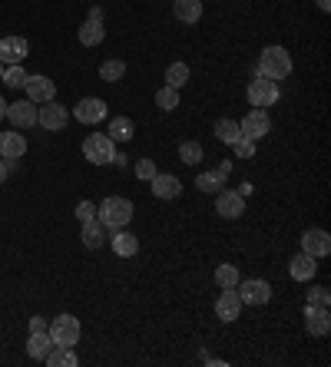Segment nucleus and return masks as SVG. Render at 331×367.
Here are the masks:
<instances>
[{
    "label": "nucleus",
    "mask_w": 331,
    "mask_h": 367,
    "mask_svg": "<svg viewBox=\"0 0 331 367\" xmlns=\"http://www.w3.org/2000/svg\"><path fill=\"white\" fill-rule=\"evenodd\" d=\"M216 212L222 218H242L245 216V199L239 195L235 189H222V192H216Z\"/></svg>",
    "instance_id": "nucleus-13"
},
{
    "label": "nucleus",
    "mask_w": 331,
    "mask_h": 367,
    "mask_svg": "<svg viewBox=\"0 0 331 367\" xmlns=\"http://www.w3.org/2000/svg\"><path fill=\"white\" fill-rule=\"evenodd\" d=\"M219 172H222V176H226V179H229V172H232V159H226V163H222V165H219Z\"/></svg>",
    "instance_id": "nucleus-42"
},
{
    "label": "nucleus",
    "mask_w": 331,
    "mask_h": 367,
    "mask_svg": "<svg viewBox=\"0 0 331 367\" xmlns=\"http://www.w3.org/2000/svg\"><path fill=\"white\" fill-rule=\"evenodd\" d=\"M77 218L80 222H93V218H96V205L89 202V199H83V202L77 205Z\"/></svg>",
    "instance_id": "nucleus-38"
},
{
    "label": "nucleus",
    "mask_w": 331,
    "mask_h": 367,
    "mask_svg": "<svg viewBox=\"0 0 331 367\" xmlns=\"http://www.w3.org/2000/svg\"><path fill=\"white\" fill-rule=\"evenodd\" d=\"M315 3H318V10H321V13H328V10H331V0H315Z\"/></svg>",
    "instance_id": "nucleus-43"
},
{
    "label": "nucleus",
    "mask_w": 331,
    "mask_h": 367,
    "mask_svg": "<svg viewBox=\"0 0 331 367\" xmlns=\"http://www.w3.org/2000/svg\"><path fill=\"white\" fill-rule=\"evenodd\" d=\"M0 119H7V100L0 96Z\"/></svg>",
    "instance_id": "nucleus-44"
},
{
    "label": "nucleus",
    "mask_w": 331,
    "mask_h": 367,
    "mask_svg": "<svg viewBox=\"0 0 331 367\" xmlns=\"http://www.w3.org/2000/svg\"><path fill=\"white\" fill-rule=\"evenodd\" d=\"M239 129H242V136H249V140H265L268 133H272V119H268L265 110H249V113L239 119Z\"/></svg>",
    "instance_id": "nucleus-8"
},
{
    "label": "nucleus",
    "mask_w": 331,
    "mask_h": 367,
    "mask_svg": "<svg viewBox=\"0 0 331 367\" xmlns=\"http://www.w3.org/2000/svg\"><path fill=\"white\" fill-rule=\"evenodd\" d=\"M232 152H235L239 159H252V156H255V140H249V136H239V140L232 142Z\"/></svg>",
    "instance_id": "nucleus-36"
},
{
    "label": "nucleus",
    "mask_w": 331,
    "mask_h": 367,
    "mask_svg": "<svg viewBox=\"0 0 331 367\" xmlns=\"http://www.w3.org/2000/svg\"><path fill=\"white\" fill-rule=\"evenodd\" d=\"M281 96V89L275 80H265V76H255L252 83H249V106L252 110H268V106H275Z\"/></svg>",
    "instance_id": "nucleus-4"
},
{
    "label": "nucleus",
    "mask_w": 331,
    "mask_h": 367,
    "mask_svg": "<svg viewBox=\"0 0 331 367\" xmlns=\"http://www.w3.org/2000/svg\"><path fill=\"white\" fill-rule=\"evenodd\" d=\"M242 308H245V304H242V298H239L235 288H222V294L216 298V317H219V321H226V324L239 321Z\"/></svg>",
    "instance_id": "nucleus-11"
},
{
    "label": "nucleus",
    "mask_w": 331,
    "mask_h": 367,
    "mask_svg": "<svg viewBox=\"0 0 331 367\" xmlns=\"http://www.w3.org/2000/svg\"><path fill=\"white\" fill-rule=\"evenodd\" d=\"M27 156V140L20 129H10V133H0V159L7 163H17Z\"/></svg>",
    "instance_id": "nucleus-14"
},
{
    "label": "nucleus",
    "mask_w": 331,
    "mask_h": 367,
    "mask_svg": "<svg viewBox=\"0 0 331 367\" xmlns=\"http://www.w3.org/2000/svg\"><path fill=\"white\" fill-rule=\"evenodd\" d=\"M50 347H53L50 331H30V338H27V354L34 357V361H43Z\"/></svg>",
    "instance_id": "nucleus-23"
},
{
    "label": "nucleus",
    "mask_w": 331,
    "mask_h": 367,
    "mask_svg": "<svg viewBox=\"0 0 331 367\" xmlns=\"http://www.w3.org/2000/svg\"><path fill=\"white\" fill-rule=\"evenodd\" d=\"M27 76H30V73H27L24 66L13 63V66H3V80H0V83H7L10 89H20L27 83Z\"/></svg>",
    "instance_id": "nucleus-34"
},
{
    "label": "nucleus",
    "mask_w": 331,
    "mask_h": 367,
    "mask_svg": "<svg viewBox=\"0 0 331 367\" xmlns=\"http://www.w3.org/2000/svg\"><path fill=\"white\" fill-rule=\"evenodd\" d=\"M116 156V142L106 133H89L83 140V159L93 165H110Z\"/></svg>",
    "instance_id": "nucleus-3"
},
{
    "label": "nucleus",
    "mask_w": 331,
    "mask_h": 367,
    "mask_svg": "<svg viewBox=\"0 0 331 367\" xmlns=\"http://www.w3.org/2000/svg\"><path fill=\"white\" fill-rule=\"evenodd\" d=\"M156 106L163 110V113H172L179 106V89L176 87H159L156 89Z\"/></svg>",
    "instance_id": "nucleus-32"
},
{
    "label": "nucleus",
    "mask_w": 331,
    "mask_h": 367,
    "mask_svg": "<svg viewBox=\"0 0 331 367\" xmlns=\"http://www.w3.org/2000/svg\"><path fill=\"white\" fill-rule=\"evenodd\" d=\"M50 324H47V317H30V331H47Z\"/></svg>",
    "instance_id": "nucleus-40"
},
{
    "label": "nucleus",
    "mask_w": 331,
    "mask_h": 367,
    "mask_svg": "<svg viewBox=\"0 0 331 367\" xmlns=\"http://www.w3.org/2000/svg\"><path fill=\"white\" fill-rule=\"evenodd\" d=\"M239 195H242V199H249V195H252V182H242V186H239Z\"/></svg>",
    "instance_id": "nucleus-41"
},
{
    "label": "nucleus",
    "mask_w": 331,
    "mask_h": 367,
    "mask_svg": "<svg viewBox=\"0 0 331 367\" xmlns=\"http://www.w3.org/2000/svg\"><path fill=\"white\" fill-rule=\"evenodd\" d=\"M212 133H216V140L222 142V146H232V142L242 136V129H239V119H229V116H226V119H219L216 126H212Z\"/></svg>",
    "instance_id": "nucleus-27"
},
{
    "label": "nucleus",
    "mask_w": 331,
    "mask_h": 367,
    "mask_svg": "<svg viewBox=\"0 0 331 367\" xmlns=\"http://www.w3.org/2000/svg\"><path fill=\"white\" fill-rule=\"evenodd\" d=\"M37 113L40 106L30 100H17V103H7V119H10L13 129H30L37 126Z\"/></svg>",
    "instance_id": "nucleus-9"
},
{
    "label": "nucleus",
    "mask_w": 331,
    "mask_h": 367,
    "mask_svg": "<svg viewBox=\"0 0 331 367\" xmlns=\"http://www.w3.org/2000/svg\"><path fill=\"white\" fill-rule=\"evenodd\" d=\"M17 163H7V159H0V186H3V182H7V176H10V169Z\"/></svg>",
    "instance_id": "nucleus-39"
},
{
    "label": "nucleus",
    "mask_w": 331,
    "mask_h": 367,
    "mask_svg": "<svg viewBox=\"0 0 331 367\" xmlns=\"http://www.w3.org/2000/svg\"><path fill=\"white\" fill-rule=\"evenodd\" d=\"M96 218H100L103 228H126L129 222H133V202L123 199V195H110V199L100 202Z\"/></svg>",
    "instance_id": "nucleus-2"
},
{
    "label": "nucleus",
    "mask_w": 331,
    "mask_h": 367,
    "mask_svg": "<svg viewBox=\"0 0 331 367\" xmlns=\"http://www.w3.org/2000/svg\"><path fill=\"white\" fill-rule=\"evenodd\" d=\"M226 182H229V179L222 176L219 169H212V172H199V176H196V186H199V192H205V195L222 192V189H226Z\"/></svg>",
    "instance_id": "nucleus-25"
},
{
    "label": "nucleus",
    "mask_w": 331,
    "mask_h": 367,
    "mask_svg": "<svg viewBox=\"0 0 331 367\" xmlns=\"http://www.w3.org/2000/svg\"><path fill=\"white\" fill-rule=\"evenodd\" d=\"M27 50H30V43L24 37H0V63L3 66H13V63H24Z\"/></svg>",
    "instance_id": "nucleus-17"
},
{
    "label": "nucleus",
    "mask_w": 331,
    "mask_h": 367,
    "mask_svg": "<svg viewBox=\"0 0 331 367\" xmlns=\"http://www.w3.org/2000/svg\"><path fill=\"white\" fill-rule=\"evenodd\" d=\"M66 123H70V110H66L64 103H43L37 113V126H43L47 133H60V129H66Z\"/></svg>",
    "instance_id": "nucleus-6"
},
{
    "label": "nucleus",
    "mask_w": 331,
    "mask_h": 367,
    "mask_svg": "<svg viewBox=\"0 0 331 367\" xmlns=\"http://www.w3.org/2000/svg\"><path fill=\"white\" fill-rule=\"evenodd\" d=\"M110 245H113V252L119 255V258H133V255L140 252V239H136L129 228H113Z\"/></svg>",
    "instance_id": "nucleus-20"
},
{
    "label": "nucleus",
    "mask_w": 331,
    "mask_h": 367,
    "mask_svg": "<svg viewBox=\"0 0 331 367\" xmlns=\"http://www.w3.org/2000/svg\"><path fill=\"white\" fill-rule=\"evenodd\" d=\"M24 89H27V100L37 103V106L57 100V83H53L50 76H27Z\"/></svg>",
    "instance_id": "nucleus-12"
},
{
    "label": "nucleus",
    "mask_w": 331,
    "mask_h": 367,
    "mask_svg": "<svg viewBox=\"0 0 331 367\" xmlns=\"http://www.w3.org/2000/svg\"><path fill=\"white\" fill-rule=\"evenodd\" d=\"M255 76H265V80H288L292 76V53L285 50V47H265L262 57H258V73Z\"/></svg>",
    "instance_id": "nucleus-1"
},
{
    "label": "nucleus",
    "mask_w": 331,
    "mask_h": 367,
    "mask_svg": "<svg viewBox=\"0 0 331 367\" xmlns=\"http://www.w3.org/2000/svg\"><path fill=\"white\" fill-rule=\"evenodd\" d=\"M103 40H106V27H103V20H89L80 27V43L83 47H100Z\"/></svg>",
    "instance_id": "nucleus-24"
},
{
    "label": "nucleus",
    "mask_w": 331,
    "mask_h": 367,
    "mask_svg": "<svg viewBox=\"0 0 331 367\" xmlns=\"http://www.w3.org/2000/svg\"><path fill=\"white\" fill-rule=\"evenodd\" d=\"M83 245L87 248H100L103 241H106V232H103V225H100V218H93V222H83Z\"/></svg>",
    "instance_id": "nucleus-28"
},
{
    "label": "nucleus",
    "mask_w": 331,
    "mask_h": 367,
    "mask_svg": "<svg viewBox=\"0 0 331 367\" xmlns=\"http://www.w3.org/2000/svg\"><path fill=\"white\" fill-rule=\"evenodd\" d=\"M47 367H77V354H73V347H60V344H53L50 351H47Z\"/></svg>",
    "instance_id": "nucleus-26"
},
{
    "label": "nucleus",
    "mask_w": 331,
    "mask_h": 367,
    "mask_svg": "<svg viewBox=\"0 0 331 367\" xmlns=\"http://www.w3.org/2000/svg\"><path fill=\"white\" fill-rule=\"evenodd\" d=\"M149 189H153L156 199L172 202V199H179V195H182V182H179L176 176H169V172H156V176L149 179Z\"/></svg>",
    "instance_id": "nucleus-15"
},
{
    "label": "nucleus",
    "mask_w": 331,
    "mask_h": 367,
    "mask_svg": "<svg viewBox=\"0 0 331 367\" xmlns=\"http://www.w3.org/2000/svg\"><path fill=\"white\" fill-rule=\"evenodd\" d=\"M235 292H239L242 304H255V308L272 301V285H268L265 278H242L235 285Z\"/></svg>",
    "instance_id": "nucleus-7"
},
{
    "label": "nucleus",
    "mask_w": 331,
    "mask_h": 367,
    "mask_svg": "<svg viewBox=\"0 0 331 367\" xmlns=\"http://www.w3.org/2000/svg\"><path fill=\"white\" fill-rule=\"evenodd\" d=\"M189 83V63H169L166 66V87L182 89Z\"/></svg>",
    "instance_id": "nucleus-30"
},
{
    "label": "nucleus",
    "mask_w": 331,
    "mask_h": 367,
    "mask_svg": "<svg viewBox=\"0 0 331 367\" xmlns=\"http://www.w3.org/2000/svg\"><path fill=\"white\" fill-rule=\"evenodd\" d=\"M308 304H321V308H328V304H331V288H328V285H311V292H308Z\"/></svg>",
    "instance_id": "nucleus-35"
},
{
    "label": "nucleus",
    "mask_w": 331,
    "mask_h": 367,
    "mask_svg": "<svg viewBox=\"0 0 331 367\" xmlns=\"http://www.w3.org/2000/svg\"><path fill=\"white\" fill-rule=\"evenodd\" d=\"M106 136L113 142H129L136 136V126H133V119H126V116H113L110 126H106Z\"/></svg>",
    "instance_id": "nucleus-22"
},
{
    "label": "nucleus",
    "mask_w": 331,
    "mask_h": 367,
    "mask_svg": "<svg viewBox=\"0 0 331 367\" xmlns=\"http://www.w3.org/2000/svg\"><path fill=\"white\" fill-rule=\"evenodd\" d=\"M126 76V60H103L100 63V80H106V83H119Z\"/></svg>",
    "instance_id": "nucleus-29"
},
{
    "label": "nucleus",
    "mask_w": 331,
    "mask_h": 367,
    "mask_svg": "<svg viewBox=\"0 0 331 367\" xmlns=\"http://www.w3.org/2000/svg\"><path fill=\"white\" fill-rule=\"evenodd\" d=\"M305 328L311 338H325L331 331V311L321 304H308L305 308Z\"/></svg>",
    "instance_id": "nucleus-16"
},
{
    "label": "nucleus",
    "mask_w": 331,
    "mask_h": 367,
    "mask_svg": "<svg viewBox=\"0 0 331 367\" xmlns=\"http://www.w3.org/2000/svg\"><path fill=\"white\" fill-rule=\"evenodd\" d=\"M239 281H242L239 265H219L216 268V285H219V288H235Z\"/></svg>",
    "instance_id": "nucleus-33"
},
{
    "label": "nucleus",
    "mask_w": 331,
    "mask_h": 367,
    "mask_svg": "<svg viewBox=\"0 0 331 367\" xmlns=\"http://www.w3.org/2000/svg\"><path fill=\"white\" fill-rule=\"evenodd\" d=\"M156 172H159V169H156L153 159H140V163H136V179H142V182H149Z\"/></svg>",
    "instance_id": "nucleus-37"
},
{
    "label": "nucleus",
    "mask_w": 331,
    "mask_h": 367,
    "mask_svg": "<svg viewBox=\"0 0 331 367\" xmlns=\"http://www.w3.org/2000/svg\"><path fill=\"white\" fill-rule=\"evenodd\" d=\"M47 331H50V341L60 347H73L80 341V321L73 315H57Z\"/></svg>",
    "instance_id": "nucleus-5"
},
{
    "label": "nucleus",
    "mask_w": 331,
    "mask_h": 367,
    "mask_svg": "<svg viewBox=\"0 0 331 367\" xmlns=\"http://www.w3.org/2000/svg\"><path fill=\"white\" fill-rule=\"evenodd\" d=\"M73 119L83 123V126H96L100 119H106V103L100 96H87V100H80L73 106Z\"/></svg>",
    "instance_id": "nucleus-10"
},
{
    "label": "nucleus",
    "mask_w": 331,
    "mask_h": 367,
    "mask_svg": "<svg viewBox=\"0 0 331 367\" xmlns=\"http://www.w3.org/2000/svg\"><path fill=\"white\" fill-rule=\"evenodd\" d=\"M0 80H3V63H0Z\"/></svg>",
    "instance_id": "nucleus-45"
},
{
    "label": "nucleus",
    "mask_w": 331,
    "mask_h": 367,
    "mask_svg": "<svg viewBox=\"0 0 331 367\" xmlns=\"http://www.w3.org/2000/svg\"><path fill=\"white\" fill-rule=\"evenodd\" d=\"M172 13H176L179 24H199L203 20V0H176L172 3Z\"/></svg>",
    "instance_id": "nucleus-21"
},
{
    "label": "nucleus",
    "mask_w": 331,
    "mask_h": 367,
    "mask_svg": "<svg viewBox=\"0 0 331 367\" xmlns=\"http://www.w3.org/2000/svg\"><path fill=\"white\" fill-rule=\"evenodd\" d=\"M179 159H182L186 165H199L205 159V152H203V146H199L196 140H186L182 146H179Z\"/></svg>",
    "instance_id": "nucleus-31"
},
{
    "label": "nucleus",
    "mask_w": 331,
    "mask_h": 367,
    "mask_svg": "<svg viewBox=\"0 0 331 367\" xmlns=\"http://www.w3.org/2000/svg\"><path fill=\"white\" fill-rule=\"evenodd\" d=\"M302 252L315 255V258H325L331 252V239L325 228H308L305 235H302Z\"/></svg>",
    "instance_id": "nucleus-18"
},
{
    "label": "nucleus",
    "mask_w": 331,
    "mask_h": 367,
    "mask_svg": "<svg viewBox=\"0 0 331 367\" xmlns=\"http://www.w3.org/2000/svg\"><path fill=\"white\" fill-rule=\"evenodd\" d=\"M315 271H318V258L308 252H298L292 262H288V275H292L295 281H311Z\"/></svg>",
    "instance_id": "nucleus-19"
}]
</instances>
